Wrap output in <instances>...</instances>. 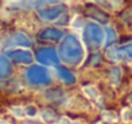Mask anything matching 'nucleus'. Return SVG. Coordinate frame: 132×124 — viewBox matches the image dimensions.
Returning a JSON list of instances; mask_svg holds the SVG:
<instances>
[{
    "mask_svg": "<svg viewBox=\"0 0 132 124\" xmlns=\"http://www.w3.org/2000/svg\"><path fill=\"white\" fill-rule=\"evenodd\" d=\"M59 55L65 63L71 65H77L78 63H81L84 56V50L81 47L78 39L73 35H68L60 42Z\"/></svg>",
    "mask_w": 132,
    "mask_h": 124,
    "instance_id": "f257e3e1",
    "label": "nucleus"
},
{
    "mask_svg": "<svg viewBox=\"0 0 132 124\" xmlns=\"http://www.w3.org/2000/svg\"><path fill=\"white\" fill-rule=\"evenodd\" d=\"M84 40H85L88 49L95 51L103 45L104 32L99 27V24L88 23V24H86V27L84 30Z\"/></svg>",
    "mask_w": 132,
    "mask_h": 124,
    "instance_id": "f03ea898",
    "label": "nucleus"
},
{
    "mask_svg": "<svg viewBox=\"0 0 132 124\" xmlns=\"http://www.w3.org/2000/svg\"><path fill=\"white\" fill-rule=\"evenodd\" d=\"M27 81L32 84H46L50 82V77L47 70L40 65H32L26 72Z\"/></svg>",
    "mask_w": 132,
    "mask_h": 124,
    "instance_id": "7ed1b4c3",
    "label": "nucleus"
},
{
    "mask_svg": "<svg viewBox=\"0 0 132 124\" xmlns=\"http://www.w3.org/2000/svg\"><path fill=\"white\" fill-rule=\"evenodd\" d=\"M36 59L39 63L44 65H56L59 63L58 54L54 49L50 47H43L36 51Z\"/></svg>",
    "mask_w": 132,
    "mask_h": 124,
    "instance_id": "20e7f679",
    "label": "nucleus"
},
{
    "mask_svg": "<svg viewBox=\"0 0 132 124\" xmlns=\"http://www.w3.org/2000/svg\"><path fill=\"white\" fill-rule=\"evenodd\" d=\"M67 9L65 5L59 4V5H54V6H46V8H39V15L45 19V21H54L56 19L59 15H62L64 13V10Z\"/></svg>",
    "mask_w": 132,
    "mask_h": 124,
    "instance_id": "39448f33",
    "label": "nucleus"
},
{
    "mask_svg": "<svg viewBox=\"0 0 132 124\" xmlns=\"http://www.w3.org/2000/svg\"><path fill=\"white\" fill-rule=\"evenodd\" d=\"M63 36V32L56 30V28H53V27H49V28H45L44 31L40 32L39 35V39L43 40V41H53V42H58Z\"/></svg>",
    "mask_w": 132,
    "mask_h": 124,
    "instance_id": "423d86ee",
    "label": "nucleus"
},
{
    "mask_svg": "<svg viewBox=\"0 0 132 124\" xmlns=\"http://www.w3.org/2000/svg\"><path fill=\"white\" fill-rule=\"evenodd\" d=\"M8 55L17 63H22V64H31L32 63V54L28 51H24V50L10 51Z\"/></svg>",
    "mask_w": 132,
    "mask_h": 124,
    "instance_id": "0eeeda50",
    "label": "nucleus"
},
{
    "mask_svg": "<svg viewBox=\"0 0 132 124\" xmlns=\"http://www.w3.org/2000/svg\"><path fill=\"white\" fill-rule=\"evenodd\" d=\"M86 9H87V15H90L91 18H94V19H96V21H99L101 23H106L108 22L109 17L103 10H100L97 6H95V5H86Z\"/></svg>",
    "mask_w": 132,
    "mask_h": 124,
    "instance_id": "6e6552de",
    "label": "nucleus"
},
{
    "mask_svg": "<svg viewBox=\"0 0 132 124\" xmlns=\"http://www.w3.org/2000/svg\"><path fill=\"white\" fill-rule=\"evenodd\" d=\"M58 74L60 79L64 81L67 84H73L76 82V77L73 76V73H71V70H68L64 67H58Z\"/></svg>",
    "mask_w": 132,
    "mask_h": 124,
    "instance_id": "1a4fd4ad",
    "label": "nucleus"
},
{
    "mask_svg": "<svg viewBox=\"0 0 132 124\" xmlns=\"http://www.w3.org/2000/svg\"><path fill=\"white\" fill-rule=\"evenodd\" d=\"M12 73V67L10 63L5 58H0V78H6Z\"/></svg>",
    "mask_w": 132,
    "mask_h": 124,
    "instance_id": "9d476101",
    "label": "nucleus"
},
{
    "mask_svg": "<svg viewBox=\"0 0 132 124\" xmlns=\"http://www.w3.org/2000/svg\"><path fill=\"white\" fill-rule=\"evenodd\" d=\"M117 58L118 59H123V58H132V43L122 46L119 49H117Z\"/></svg>",
    "mask_w": 132,
    "mask_h": 124,
    "instance_id": "9b49d317",
    "label": "nucleus"
},
{
    "mask_svg": "<svg viewBox=\"0 0 132 124\" xmlns=\"http://www.w3.org/2000/svg\"><path fill=\"white\" fill-rule=\"evenodd\" d=\"M13 41H14V43L21 45V46H31V41H30L24 35H22V33L15 35V36L13 37Z\"/></svg>",
    "mask_w": 132,
    "mask_h": 124,
    "instance_id": "f8f14e48",
    "label": "nucleus"
},
{
    "mask_svg": "<svg viewBox=\"0 0 132 124\" xmlns=\"http://www.w3.org/2000/svg\"><path fill=\"white\" fill-rule=\"evenodd\" d=\"M116 39H117V35H116L114 30L113 28H108L106 30V46L112 45L113 42L116 41Z\"/></svg>",
    "mask_w": 132,
    "mask_h": 124,
    "instance_id": "ddd939ff",
    "label": "nucleus"
},
{
    "mask_svg": "<svg viewBox=\"0 0 132 124\" xmlns=\"http://www.w3.org/2000/svg\"><path fill=\"white\" fill-rule=\"evenodd\" d=\"M130 100H131V102H132V96H131V97H130Z\"/></svg>",
    "mask_w": 132,
    "mask_h": 124,
    "instance_id": "4468645a",
    "label": "nucleus"
}]
</instances>
